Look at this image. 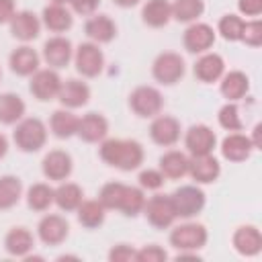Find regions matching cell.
<instances>
[{
    "label": "cell",
    "mask_w": 262,
    "mask_h": 262,
    "mask_svg": "<svg viewBox=\"0 0 262 262\" xmlns=\"http://www.w3.org/2000/svg\"><path fill=\"white\" fill-rule=\"evenodd\" d=\"M45 139H47V129L35 117L20 121L16 125V129H14V143L23 151H37V149H41L45 145Z\"/></svg>",
    "instance_id": "2"
},
{
    "label": "cell",
    "mask_w": 262,
    "mask_h": 262,
    "mask_svg": "<svg viewBox=\"0 0 262 262\" xmlns=\"http://www.w3.org/2000/svg\"><path fill=\"white\" fill-rule=\"evenodd\" d=\"M53 201L57 203V207L61 211H74L82 203V188L78 184L66 182L57 190H53Z\"/></svg>",
    "instance_id": "30"
},
{
    "label": "cell",
    "mask_w": 262,
    "mask_h": 262,
    "mask_svg": "<svg viewBox=\"0 0 262 262\" xmlns=\"http://www.w3.org/2000/svg\"><path fill=\"white\" fill-rule=\"evenodd\" d=\"M215 133L207 125H192L186 131V147L192 156H207L215 147Z\"/></svg>",
    "instance_id": "9"
},
{
    "label": "cell",
    "mask_w": 262,
    "mask_h": 262,
    "mask_svg": "<svg viewBox=\"0 0 262 262\" xmlns=\"http://www.w3.org/2000/svg\"><path fill=\"white\" fill-rule=\"evenodd\" d=\"M37 66H39V55L35 53V49L27 45L14 49L10 55V68L18 76H31L33 72H37Z\"/></svg>",
    "instance_id": "22"
},
{
    "label": "cell",
    "mask_w": 262,
    "mask_h": 262,
    "mask_svg": "<svg viewBox=\"0 0 262 262\" xmlns=\"http://www.w3.org/2000/svg\"><path fill=\"white\" fill-rule=\"evenodd\" d=\"M59 88H61V80L53 70H39L31 80V92L39 100H51L53 96H57Z\"/></svg>",
    "instance_id": "10"
},
{
    "label": "cell",
    "mask_w": 262,
    "mask_h": 262,
    "mask_svg": "<svg viewBox=\"0 0 262 262\" xmlns=\"http://www.w3.org/2000/svg\"><path fill=\"white\" fill-rule=\"evenodd\" d=\"M102 63H104V57H102V51L98 49V45L94 43H82L76 51V68L82 76H98L100 70H102Z\"/></svg>",
    "instance_id": "8"
},
{
    "label": "cell",
    "mask_w": 262,
    "mask_h": 262,
    "mask_svg": "<svg viewBox=\"0 0 262 262\" xmlns=\"http://www.w3.org/2000/svg\"><path fill=\"white\" fill-rule=\"evenodd\" d=\"M160 172L166 178H180L188 172V158L182 151H168L160 158Z\"/></svg>",
    "instance_id": "27"
},
{
    "label": "cell",
    "mask_w": 262,
    "mask_h": 262,
    "mask_svg": "<svg viewBox=\"0 0 262 262\" xmlns=\"http://www.w3.org/2000/svg\"><path fill=\"white\" fill-rule=\"evenodd\" d=\"M115 2H117L119 6H125V8H127V6H135L139 0H115Z\"/></svg>",
    "instance_id": "49"
},
{
    "label": "cell",
    "mask_w": 262,
    "mask_h": 262,
    "mask_svg": "<svg viewBox=\"0 0 262 262\" xmlns=\"http://www.w3.org/2000/svg\"><path fill=\"white\" fill-rule=\"evenodd\" d=\"M170 244L174 248H178L180 252L199 250V248H203L207 244V229L203 225H199V223L178 225L170 233Z\"/></svg>",
    "instance_id": "4"
},
{
    "label": "cell",
    "mask_w": 262,
    "mask_h": 262,
    "mask_svg": "<svg viewBox=\"0 0 262 262\" xmlns=\"http://www.w3.org/2000/svg\"><path fill=\"white\" fill-rule=\"evenodd\" d=\"M63 2H70V0H53V4H63Z\"/></svg>",
    "instance_id": "50"
},
{
    "label": "cell",
    "mask_w": 262,
    "mask_h": 262,
    "mask_svg": "<svg viewBox=\"0 0 262 262\" xmlns=\"http://www.w3.org/2000/svg\"><path fill=\"white\" fill-rule=\"evenodd\" d=\"M215 41V33L209 25L205 23H196V25H190L184 33V47L190 51V53H201V51H207Z\"/></svg>",
    "instance_id": "12"
},
{
    "label": "cell",
    "mask_w": 262,
    "mask_h": 262,
    "mask_svg": "<svg viewBox=\"0 0 262 262\" xmlns=\"http://www.w3.org/2000/svg\"><path fill=\"white\" fill-rule=\"evenodd\" d=\"M166 252L160 248V246H156V244H151V246H145L143 250H139L137 254H135V260L137 262H162V260H166Z\"/></svg>",
    "instance_id": "42"
},
{
    "label": "cell",
    "mask_w": 262,
    "mask_h": 262,
    "mask_svg": "<svg viewBox=\"0 0 262 262\" xmlns=\"http://www.w3.org/2000/svg\"><path fill=\"white\" fill-rule=\"evenodd\" d=\"M176 217H192L205 207V192L196 186H180L170 196Z\"/></svg>",
    "instance_id": "3"
},
{
    "label": "cell",
    "mask_w": 262,
    "mask_h": 262,
    "mask_svg": "<svg viewBox=\"0 0 262 262\" xmlns=\"http://www.w3.org/2000/svg\"><path fill=\"white\" fill-rule=\"evenodd\" d=\"M237 8H239L242 14L258 16L262 12V0H239L237 2Z\"/></svg>",
    "instance_id": "45"
},
{
    "label": "cell",
    "mask_w": 262,
    "mask_h": 262,
    "mask_svg": "<svg viewBox=\"0 0 262 262\" xmlns=\"http://www.w3.org/2000/svg\"><path fill=\"white\" fill-rule=\"evenodd\" d=\"M145 205V196L139 188H133V186H127L123 184V190H121V196H119V203H117V209L123 211L125 215H137Z\"/></svg>",
    "instance_id": "32"
},
{
    "label": "cell",
    "mask_w": 262,
    "mask_h": 262,
    "mask_svg": "<svg viewBox=\"0 0 262 262\" xmlns=\"http://www.w3.org/2000/svg\"><path fill=\"white\" fill-rule=\"evenodd\" d=\"M143 211H145L147 221H149L154 227H160V229L172 225V221L176 219V211H174L172 199L166 196V194H156V196H151L149 201H145Z\"/></svg>",
    "instance_id": "6"
},
{
    "label": "cell",
    "mask_w": 262,
    "mask_h": 262,
    "mask_svg": "<svg viewBox=\"0 0 262 262\" xmlns=\"http://www.w3.org/2000/svg\"><path fill=\"white\" fill-rule=\"evenodd\" d=\"M108 131V123L102 115H96V113H88L86 117H82L78 121V135L88 141V143H94V141H100Z\"/></svg>",
    "instance_id": "19"
},
{
    "label": "cell",
    "mask_w": 262,
    "mask_h": 262,
    "mask_svg": "<svg viewBox=\"0 0 262 262\" xmlns=\"http://www.w3.org/2000/svg\"><path fill=\"white\" fill-rule=\"evenodd\" d=\"M70 2L78 14H92L100 4V0H70Z\"/></svg>",
    "instance_id": "46"
},
{
    "label": "cell",
    "mask_w": 262,
    "mask_h": 262,
    "mask_svg": "<svg viewBox=\"0 0 262 262\" xmlns=\"http://www.w3.org/2000/svg\"><path fill=\"white\" fill-rule=\"evenodd\" d=\"M135 250L131 248V246H127V244H119V246H115L111 252H108V258L113 260V262H127V260H135Z\"/></svg>",
    "instance_id": "44"
},
{
    "label": "cell",
    "mask_w": 262,
    "mask_h": 262,
    "mask_svg": "<svg viewBox=\"0 0 262 262\" xmlns=\"http://www.w3.org/2000/svg\"><path fill=\"white\" fill-rule=\"evenodd\" d=\"M184 76V61L178 53H162L154 61V78L162 84H176Z\"/></svg>",
    "instance_id": "7"
},
{
    "label": "cell",
    "mask_w": 262,
    "mask_h": 262,
    "mask_svg": "<svg viewBox=\"0 0 262 262\" xmlns=\"http://www.w3.org/2000/svg\"><path fill=\"white\" fill-rule=\"evenodd\" d=\"M139 184H141L143 188L156 190V188H160V186L164 184V174L158 172V170H143V172L139 174Z\"/></svg>",
    "instance_id": "43"
},
{
    "label": "cell",
    "mask_w": 262,
    "mask_h": 262,
    "mask_svg": "<svg viewBox=\"0 0 262 262\" xmlns=\"http://www.w3.org/2000/svg\"><path fill=\"white\" fill-rule=\"evenodd\" d=\"M39 29H41V23L39 18L29 12V10H23V12H16L12 18H10V33L20 39V41H31L39 35Z\"/></svg>",
    "instance_id": "18"
},
{
    "label": "cell",
    "mask_w": 262,
    "mask_h": 262,
    "mask_svg": "<svg viewBox=\"0 0 262 262\" xmlns=\"http://www.w3.org/2000/svg\"><path fill=\"white\" fill-rule=\"evenodd\" d=\"M121 190H123V184L121 182H108V184H104L102 190H100V196H98L100 205L104 209H117Z\"/></svg>",
    "instance_id": "39"
},
{
    "label": "cell",
    "mask_w": 262,
    "mask_h": 262,
    "mask_svg": "<svg viewBox=\"0 0 262 262\" xmlns=\"http://www.w3.org/2000/svg\"><path fill=\"white\" fill-rule=\"evenodd\" d=\"M100 158L119 170H135L143 162V147L133 139H106L100 145Z\"/></svg>",
    "instance_id": "1"
},
{
    "label": "cell",
    "mask_w": 262,
    "mask_h": 262,
    "mask_svg": "<svg viewBox=\"0 0 262 262\" xmlns=\"http://www.w3.org/2000/svg\"><path fill=\"white\" fill-rule=\"evenodd\" d=\"M250 88V82H248V76L242 74V72H229L223 82H221V94L229 100H237L242 98Z\"/></svg>",
    "instance_id": "31"
},
{
    "label": "cell",
    "mask_w": 262,
    "mask_h": 262,
    "mask_svg": "<svg viewBox=\"0 0 262 262\" xmlns=\"http://www.w3.org/2000/svg\"><path fill=\"white\" fill-rule=\"evenodd\" d=\"M141 16L149 27H164L172 16V6L168 0H149L143 6Z\"/></svg>",
    "instance_id": "26"
},
{
    "label": "cell",
    "mask_w": 262,
    "mask_h": 262,
    "mask_svg": "<svg viewBox=\"0 0 262 262\" xmlns=\"http://www.w3.org/2000/svg\"><path fill=\"white\" fill-rule=\"evenodd\" d=\"M242 39H244L248 45L258 47V45L262 43V23H260V20H250V23H244Z\"/></svg>",
    "instance_id": "41"
},
{
    "label": "cell",
    "mask_w": 262,
    "mask_h": 262,
    "mask_svg": "<svg viewBox=\"0 0 262 262\" xmlns=\"http://www.w3.org/2000/svg\"><path fill=\"white\" fill-rule=\"evenodd\" d=\"M25 115V102L16 94H0V123L12 125Z\"/></svg>",
    "instance_id": "28"
},
{
    "label": "cell",
    "mask_w": 262,
    "mask_h": 262,
    "mask_svg": "<svg viewBox=\"0 0 262 262\" xmlns=\"http://www.w3.org/2000/svg\"><path fill=\"white\" fill-rule=\"evenodd\" d=\"M14 16V0H0V23H8Z\"/></svg>",
    "instance_id": "47"
},
{
    "label": "cell",
    "mask_w": 262,
    "mask_h": 262,
    "mask_svg": "<svg viewBox=\"0 0 262 262\" xmlns=\"http://www.w3.org/2000/svg\"><path fill=\"white\" fill-rule=\"evenodd\" d=\"M4 246H6V252L12 256H27L33 248V235L25 227H14L8 231Z\"/></svg>",
    "instance_id": "25"
},
{
    "label": "cell",
    "mask_w": 262,
    "mask_h": 262,
    "mask_svg": "<svg viewBox=\"0 0 262 262\" xmlns=\"http://www.w3.org/2000/svg\"><path fill=\"white\" fill-rule=\"evenodd\" d=\"M20 180L16 176H2L0 178V209H10L20 199Z\"/></svg>",
    "instance_id": "35"
},
{
    "label": "cell",
    "mask_w": 262,
    "mask_h": 262,
    "mask_svg": "<svg viewBox=\"0 0 262 262\" xmlns=\"http://www.w3.org/2000/svg\"><path fill=\"white\" fill-rule=\"evenodd\" d=\"M72 172V158L61 149H53L43 158V174L49 180H63Z\"/></svg>",
    "instance_id": "14"
},
{
    "label": "cell",
    "mask_w": 262,
    "mask_h": 262,
    "mask_svg": "<svg viewBox=\"0 0 262 262\" xmlns=\"http://www.w3.org/2000/svg\"><path fill=\"white\" fill-rule=\"evenodd\" d=\"M43 57L49 66L63 68L72 57V43L63 37H53L43 45Z\"/></svg>",
    "instance_id": "20"
},
{
    "label": "cell",
    "mask_w": 262,
    "mask_h": 262,
    "mask_svg": "<svg viewBox=\"0 0 262 262\" xmlns=\"http://www.w3.org/2000/svg\"><path fill=\"white\" fill-rule=\"evenodd\" d=\"M78 117L68 113V111H55L51 115V131L59 139H68L78 131Z\"/></svg>",
    "instance_id": "33"
},
{
    "label": "cell",
    "mask_w": 262,
    "mask_h": 262,
    "mask_svg": "<svg viewBox=\"0 0 262 262\" xmlns=\"http://www.w3.org/2000/svg\"><path fill=\"white\" fill-rule=\"evenodd\" d=\"M129 104H131V108L139 117H156L162 111V106H164V98H162V94L156 88L139 86V88H135L131 92Z\"/></svg>",
    "instance_id": "5"
},
{
    "label": "cell",
    "mask_w": 262,
    "mask_h": 262,
    "mask_svg": "<svg viewBox=\"0 0 262 262\" xmlns=\"http://www.w3.org/2000/svg\"><path fill=\"white\" fill-rule=\"evenodd\" d=\"M188 172L196 182L207 184L219 176L221 168L219 162L211 154H207V156H192V160H188Z\"/></svg>",
    "instance_id": "16"
},
{
    "label": "cell",
    "mask_w": 262,
    "mask_h": 262,
    "mask_svg": "<svg viewBox=\"0 0 262 262\" xmlns=\"http://www.w3.org/2000/svg\"><path fill=\"white\" fill-rule=\"evenodd\" d=\"M149 135L160 145H174L180 137V123L174 117H158L149 127Z\"/></svg>",
    "instance_id": "13"
},
{
    "label": "cell",
    "mask_w": 262,
    "mask_h": 262,
    "mask_svg": "<svg viewBox=\"0 0 262 262\" xmlns=\"http://www.w3.org/2000/svg\"><path fill=\"white\" fill-rule=\"evenodd\" d=\"M57 98H59L61 104H66L70 108H78V106L88 102L90 88L80 80H68L66 84H61V88L57 92Z\"/></svg>",
    "instance_id": "21"
},
{
    "label": "cell",
    "mask_w": 262,
    "mask_h": 262,
    "mask_svg": "<svg viewBox=\"0 0 262 262\" xmlns=\"http://www.w3.org/2000/svg\"><path fill=\"white\" fill-rule=\"evenodd\" d=\"M172 6V16L180 23H190L194 18H199L205 10L203 0H174Z\"/></svg>",
    "instance_id": "34"
},
{
    "label": "cell",
    "mask_w": 262,
    "mask_h": 262,
    "mask_svg": "<svg viewBox=\"0 0 262 262\" xmlns=\"http://www.w3.org/2000/svg\"><path fill=\"white\" fill-rule=\"evenodd\" d=\"M84 31H86V35H88L92 41H98V43H108V41L115 37L117 27H115V23H113L108 16L98 14V16H92V18L86 23Z\"/></svg>",
    "instance_id": "24"
},
{
    "label": "cell",
    "mask_w": 262,
    "mask_h": 262,
    "mask_svg": "<svg viewBox=\"0 0 262 262\" xmlns=\"http://www.w3.org/2000/svg\"><path fill=\"white\" fill-rule=\"evenodd\" d=\"M27 201H29V207H31V209H35V211H45V209L53 203V190H51L47 184H33V186L29 188Z\"/></svg>",
    "instance_id": "37"
},
{
    "label": "cell",
    "mask_w": 262,
    "mask_h": 262,
    "mask_svg": "<svg viewBox=\"0 0 262 262\" xmlns=\"http://www.w3.org/2000/svg\"><path fill=\"white\" fill-rule=\"evenodd\" d=\"M219 123H221V127H225L229 131H239L242 129V119L237 115V106L235 104H225L219 111Z\"/></svg>",
    "instance_id": "40"
},
{
    "label": "cell",
    "mask_w": 262,
    "mask_h": 262,
    "mask_svg": "<svg viewBox=\"0 0 262 262\" xmlns=\"http://www.w3.org/2000/svg\"><path fill=\"white\" fill-rule=\"evenodd\" d=\"M6 151H8V141H6V137L0 133V158H4Z\"/></svg>",
    "instance_id": "48"
},
{
    "label": "cell",
    "mask_w": 262,
    "mask_h": 262,
    "mask_svg": "<svg viewBox=\"0 0 262 262\" xmlns=\"http://www.w3.org/2000/svg\"><path fill=\"white\" fill-rule=\"evenodd\" d=\"M233 248L242 256H256L262 250V235H260L258 227H254V225L237 227V231L233 233Z\"/></svg>",
    "instance_id": "17"
},
{
    "label": "cell",
    "mask_w": 262,
    "mask_h": 262,
    "mask_svg": "<svg viewBox=\"0 0 262 262\" xmlns=\"http://www.w3.org/2000/svg\"><path fill=\"white\" fill-rule=\"evenodd\" d=\"M223 68H225V63H223L221 55H217V53H207V55H203V57L194 63V76H196L201 82H215L217 78H221Z\"/></svg>",
    "instance_id": "23"
},
{
    "label": "cell",
    "mask_w": 262,
    "mask_h": 262,
    "mask_svg": "<svg viewBox=\"0 0 262 262\" xmlns=\"http://www.w3.org/2000/svg\"><path fill=\"white\" fill-rule=\"evenodd\" d=\"M78 219L84 227H98L104 221V207L100 201H86L78 207Z\"/></svg>",
    "instance_id": "36"
},
{
    "label": "cell",
    "mask_w": 262,
    "mask_h": 262,
    "mask_svg": "<svg viewBox=\"0 0 262 262\" xmlns=\"http://www.w3.org/2000/svg\"><path fill=\"white\" fill-rule=\"evenodd\" d=\"M39 237L47 246H57L68 237V221L59 215H47L39 223Z\"/></svg>",
    "instance_id": "11"
},
{
    "label": "cell",
    "mask_w": 262,
    "mask_h": 262,
    "mask_svg": "<svg viewBox=\"0 0 262 262\" xmlns=\"http://www.w3.org/2000/svg\"><path fill=\"white\" fill-rule=\"evenodd\" d=\"M43 23L49 31L61 33L72 27V14L61 6V4H51L43 10Z\"/></svg>",
    "instance_id": "29"
},
{
    "label": "cell",
    "mask_w": 262,
    "mask_h": 262,
    "mask_svg": "<svg viewBox=\"0 0 262 262\" xmlns=\"http://www.w3.org/2000/svg\"><path fill=\"white\" fill-rule=\"evenodd\" d=\"M254 145H252V139L242 135V133H233V135H227L221 143V154L225 160L229 162H244L250 158Z\"/></svg>",
    "instance_id": "15"
},
{
    "label": "cell",
    "mask_w": 262,
    "mask_h": 262,
    "mask_svg": "<svg viewBox=\"0 0 262 262\" xmlns=\"http://www.w3.org/2000/svg\"><path fill=\"white\" fill-rule=\"evenodd\" d=\"M242 31H244V20L235 14H225L219 20V33L223 35V39L227 41H237L242 39Z\"/></svg>",
    "instance_id": "38"
}]
</instances>
